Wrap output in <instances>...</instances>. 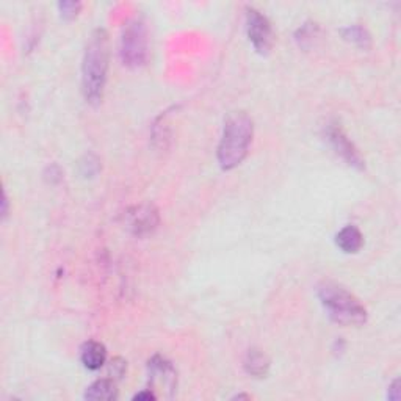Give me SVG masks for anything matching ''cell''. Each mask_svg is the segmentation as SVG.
<instances>
[{"instance_id":"obj_1","label":"cell","mask_w":401,"mask_h":401,"mask_svg":"<svg viewBox=\"0 0 401 401\" xmlns=\"http://www.w3.org/2000/svg\"><path fill=\"white\" fill-rule=\"evenodd\" d=\"M108 34L103 29L91 33L82 61V89L91 106H99L106 91L108 72Z\"/></svg>"},{"instance_id":"obj_2","label":"cell","mask_w":401,"mask_h":401,"mask_svg":"<svg viewBox=\"0 0 401 401\" xmlns=\"http://www.w3.org/2000/svg\"><path fill=\"white\" fill-rule=\"evenodd\" d=\"M254 135V122L246 112H234L226 117L217 157L224 171L237 168L245 160Z\"/></svg>"},{"instance_id":"obj_3","label":"cell","mask_w":401,"mask_h":401,"mask_svg":"<svg viewBox=\"0 0 401 401\" xmlns=\"http://www.w3.org/2000/svg\"><path fill=\"white\" fill-rule=\"evenodd\" d=\"M318 298L331 320L342 326H362L367 322V309L355 295L336 282L324 281L318 286Z\"/></svg>"},{"instance_id":"obj_4","label":"cell","mask_w":401,"mask_h":401,"mask_svg":"<svg viewBox=\"0 0 401 401\" xmlns=\"http://www.w3.org/2000/svg\"><path fill=\"white\" fill-rule=\"evenodd\" d=\"M120 57L124 66L141 68L148 60V29L144 20L135 18L124 27L120 41Z\"/></svg>"},{"instance_id":"obj_5","label":"cell","mask_w":401,"mask_h":401,"mask_svg":"<svg viewBox=\"0 0 401 401\" xmlns=\"http://www.w3.org/2000/svg\"><path fill=\"white\" fill-rule=\"evenodd\" d=\"M246 32L255 52L260 55L269 53L273 47L274 34L269 20L265 15H262L259 10L248 8L246 10Z\"/></svg>"},{"instance_id":"obj_6","label":"cell","mask_w":401,"mask_h":401,"mask_svg":"<svg viewBox=\"0 0 401 401\" xmlns=\"http://www.w3.org/2000/svg\"><path fill=\"white\" fill-rule=\"evenodd\" d=\"M160 223V215L154 204L144 203L135 205L126 213V226L127 229L136 237H144L157 229Z\"/></svg>"},{"instance_id":"obj_7","label":"cell","mask_w":401,"mask_h":401,"mask_svg":"<svg viewBox=\"0 0 401 401\" xmlns=\"http://www.w3.org/2000/svg\"><path fill=\"white\" fill-rule=\"evenodd\" d=\"M326 136L328 141L331 143V146L334 148V151L340 155L345 162H347L350 167L364 170L365 163L362 155L359 154V151L356 149L355 144L350 141V138L345 135L343 130L337 126V124H329L326 129Z\"/></svg>"},{"instance_id":"obj_8","label":"cell","mask_w":401,"mask_h":401,"mask_svg":"<svg viewBox=\"0 0 401 401\" xmlns=\"http://www.w3.org/2000/svg\"><path fill=\"white\" fill-rule=\"evenodd\" d=\"M177 375L172 365L160 356L152 357L149 361V383L154 386L152 389H157L158 386L163 389L174 390L176 389Z\"/></svg>"},{"instance_id":"obj_9","label":"cell","mask_w":401,"mask_h":401,"mask_svg":"<svg viewBox=\"0 0 401 401\" xmlns=\"http://www.w3.org/2000/svg\"><path fill=\"white\" fill-rule=\"evenodd\" d=\"M80 359L88 370H99L107 361V350L101 342L89 340L82 347Z\"/></svg>"},{"instance_id":"obj_10","label":"cell","mask_w":401,"mask_h":401,"mask_svg":"<svg viewBox=\"0 0 401 401\" xmlns=\"http://www.w3.org/2000/svg\"><path fill=\"white\" fill-rule=\"evenodd\" d=\"M243 365L248 375L253 378H265L269 371V359L259 348H251L246 352Z\"/></svg>"},{"instance_id":"obj_11","label":"cell","mask_w":401,"mask_h":401,"mask_svg":"<svg viewBox=\"0 0 401 401\" xmlns=\"http://www.w3.org/2000/svg\"><path fill=\"white\" fill-rule=\"evenodd\" d=\"M336 243L343 253L356 254L361 251L364 245V237L356 226H345L343 229L337 234Z\"/></svg>"},{"instance_id":"obj_12","label":"cell","mask_w":401,"mask_h":401,"mask_svg":"<svg viewBox=\"0 0 401 401\" xmlns=\"http://www.w3.org/2000/svg\"><path fill=\"white\" fill-rule=\"evenodd\" d=\"M85 398L91 401H113L117 398L116 384L112 379H99L88 387Z\"/></svg>"},{"instance_id":"obj_13","label":"cell","mask_w":401,"mask_h":401,"mask_svg":"<svg viewBox=\"0 0 401 401\" xmlns=\"http://www.w3.org/2000/svg\"><path fill=\"white\" fill-rule=\"evenodd\" d=\"M343 34H345V38L352 41L355 44H359L362 47L370 44V34L367 33V30L362 29V27H359V25L348 27V29L343 30Z\"/></svg>"},{"instance_id":"obj_14","label":"cell","mask_w":401,"mask_h":401,"mask_svg":"<svg viewBox=\"0 0 401 401\" xmlns=\"http://www.w3.org/2000/svg\"><path fill=\"white\" fill-rule=\"evenodd\" d=\"M58 10H60L61 18L74 19L75 16L79 15V11L82 10V4L80 2H60Z\"/></svg>"},{"instance_id":"obj_15","label":"cell","mask_w":401,"mask_h":401,"mask_svg":"<svg viewBox=\"0 0 401 401\" xmlns=\"http://www.w3.org/2000/svg\"><path fill=\"white\" fill-rule=\"evenodd\" d=\"M124 370H126V362L121 361V359H113L110 362V371H113L116 378H121L124 375Z\"/></svg>"},{"instance_id":"obj_16","label":"cell","mask_w":401,"mask_h":401,"mask_svg":"<svg viewBox=\"0 0 401 401\" xmlns=\"http://www.w3.org/2000/svg\"><path fill=\"white\" fill-rule=\"evenodd\" d=\"M389 398L390 400H398L400 398V381L395 379V381L392 383V386L389 387Z\"/></svg>"},{"instance_id":"obj_17","label":"cell","mask_w":401,"mask_h":401,"mask_svg":"<svg viewBox=\"0 0 401 401\" xmlns=\"http://www.w3.org/2000/svg\"><path fill=\"white\" fill-rule=\"evenodd\" d=\"M157 395L154 392H151V390H143L140 393H136V395L134 397V400H138V401H141V400H155Z\"/></svg>"},{"instance_id":"obj_18","label":"cell","mask_w":401,"mask_h":401,"mask_svg":"<svg viewBox=\"0 0 401 401\" xmlns=\"http://www.w3.org/2000/svg\"><path fill=\"white\" fill-rule=\"evenodd\" d=\"M8 215V198H6V191L4 190V198H2V217L6 218Z\"/></svg>"}]
</instances>
